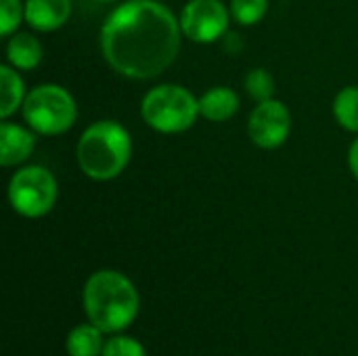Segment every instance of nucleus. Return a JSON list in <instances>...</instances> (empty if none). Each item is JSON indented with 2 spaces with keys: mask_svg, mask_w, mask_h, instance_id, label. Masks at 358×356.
I'll return each mask as SVG.
<instances>
[{
  "mask_svg": "<svg viewBox=\"0 0 358 356\" xmlns=\"http://www.w3.org/2000/svg\"><path fill=\"white\" fill-rule=\"evenodd\" d=\"M84 313L103 334H120L138 315L141 298L134 283L117 271L92 273L82 290Z\"/></svg>",
  "mask_w": 358,
  "mask_h": 356,
  "instance_id": "obj_2",
  "label": "nucleus"
},
{
  "mask_svg": "<svg viewBox=\"0 0 358 356\" xmlns=\"http://www.w3.org/2000/svg\"><path fill=\"white\" fill-rule=\"evenodd\" d=\"M141 113L153 130L174 134L195 124L199 115V101L182 86L164 84L145 94Z\"/></svg>",
  "mask_w": 358,
  "mask_h": 356,
  "instance_id": "obj_4",
  "label": "nucleus"
},
{
  "mask_svg": "<svg viewBox=\"0 0 358 356\" xmlns=\"http://www.w3.org/2000/svg\"><path fill=\"white\" fill-rule=\"evenodd\" d=\"M130 151V136L120 124L96 122L78 143V164L86 176L94 180H109L128 166Z\"/></svg>",
  "mask_w": 358,
  "mask_h": 356,
  "instance_id": "obj_3",
  "label": "nucleus"
},
{
  "mask_svg": "<svg viewBox=\"0 0 358 356\" xmlns=\"http://www.w3.org/2000/svg\"><path fill=\"white\" fill-rule=\"evenodd\" d=\"M348 166H350L355 178L358 180V138L352 143V147H350V151H348Z\"/></svg>",
  "mask_w": 358,
  "mask_h": 356,
  "instance_id": "obj_20",
  "label": "nucleus"
},
{
  "mask_svg": "<svg viewBox=\"0 0 358 356\" xmlns=\"http://www.w3.org/2000/svg\"><path fill=\"white\" fill-rule=\"evenodd\" d=\"M245 90L256 101H268V99H273V92H275L273 76L266 69H254V71H250L245 76Z\"/></svg>",
  "mask_w": 358,
  "mask_h": 356,
  "instance_id": "obj_18",
  "label": "nucleus"
},
{
  "mask_svg": "<svg viewBox=\"0 0 358 356\" xmlns=\"http://www.w3.org/2000/svg\"><path fill=\"white\" fill-rule=\"evenodd\" d=\"M103 2H109V0H103Z\"/></svg>",
  "mask_w": 358,
  "mask_h": 356,
  "instance_id": "obj_21",
  "label": "nucleus"
},
{
  "mask_svg": "<svg viewBox=\"0 0 358 356\" xmlns=\"http://www.w3.org/2000/svg\"><path fill=\"white\" fill-rule=\"evenodd\" d=\"M229 27V10L220 0H191L180 15V29L193 42H214Z\"/></svg>",
  "mask_w": 358,
  "mask_h": 356,
  "instance_id": "obj_7",
  "label": "nucleus"
},
{
  "mask_svg": "<svg viewBox=\"0 0 358 356\" xmlns=\"http://www.w3.org/2000/svg\"><path fill=\"white\" fill-rule=\"evenodd\" d=\"M23 103V82L8 65L0 67V118L6 120Z\"/></svg>",
  "mask_w": 358,
  "mask_h": 356,
  "instance_id": "obj_14",
  "label": "nucleus"
},
{
  "mask_svg": "<svg viewBox=\"0 0 358 356\" xmlns=\"http://www.w3.org/2000/svg\"><path fill=\"white\" fill-rule=\"evenodd\" d=\"M101 356H147V350L136 338L113 334V338H109L105 342V348H103Z\"/></svg>",
  "mask_w": 358,
  "mask_h": 356,
  "instance_id": "obj_17",
  "label": "nucleus"
},
{
  "mask_svg": "<svg viewBox=\"0 0 358 356\" xmlns=\"http://www.w3.org/2000/svg\"><path fill=\"white\" fill-rule=\"evenodd\" d=\"M103 348H105L103 332L90 321L76 325L65 338L67 356H101Z\"/></svg>",
  "mask_w": 358,
  "mask_h": 356,
  "instance_id": "obj_11",
  "label": "nucleus"
},
{
  "mask_svg": "<svg viewBox=\"0 0 358 356\" xmlns=\"http://www.w3.org/2000/svg\"><path fill=\"white\" fill-rule=\"evenodd\" d=\"M8 63L17 69H34L42 61V46L40 42L29 36V34H17L10 38L8 48H6Z\"/></svg>",
  "mask_w": 358,
  "mask_h": 356,
  "instance_id": "obj_13",
  "label": "nucleus"
},
{
  "mask_svg": "<svg viewBox=\"0 0 358 356\" xmlns=\"http://www.w3.org/2000/svg\"><path fill=\"white\" fill-rule=\"evenodd\" d=\"M334 113L338 118V122L350 130L358 132V88L357 86H348L344 90H340V94L336 97L334 103Z\"/></svg>",
  "mask_w": 358,
  "mask_h": 356,
  "instance_id": "obj_15",
  "label": "nucleus"
},
{
  "mask_svg": "<svg viewBox=\"0 0 358 356\" xmlns=\"http://www.w3.org/2000/svg\"><path fill=\"white\" fill-rule=\"evenodd\" d=\"M76 115L78 109L71 94L57 84H42L23 101V118L40 134H61L69 130Z\"/></svg>",
  "mask_w": 358,
  "mask_h": 356,
  "instance_id": "obj_5",
  "label": "nucleus"
},
{
  "mask_svg": "<svg viewBox=\"0 0 358 356\" xmlns=\"http://www.w3.org/2000/svg\"><path fill=\"white\" fill-rule=\"evenodd\" d=\"M268 10V0H231V13L241 25L258 23Z\"/></svg>",
  "mask_w": 358,
  "mask_h": 356,
  "instance_id": "obj_16",
  "label": "nucleus"
},
{
  "mask_svg": "<svg viewBox=\"0 0 358 356\" xmlns=\"http://www.w3.org/2000/svg\"><path fill=\"white\" fill-rule=\"evenodd\" d=\"M71 13L69 0H27L25 19L31 27L40 31H52L61 27Z\"/></svg>",
  "mask_w": 358,
  "mask_h": 356,
  "instance_id": "obj_9",
  "label": "nucleus"
},
{
  "mask_svg": "<svg viewBox=\"0 0 358 356\" xmlns=\"http://www.w3.org/2000/svg\"><path fill=\"white\" fill-rule=\"evenodd\" d=\"M31 149H34L31 132L8 122L0 126V164L2 166L21 164L23 159L29 157Z\"/></svg>",
  "mask_w": 358,
  "mask_h": 356,
  "instance_id": "obj_10",
  "label": "nucleus"
},
{
  "mask_svg": "<svg viewBox=\"0 0 358 356\" xmlns=\"http://www.w3.org/2000/svg\"><path fill=\"white\" fill-rule=\"evenodd\" d=\"M248 130H250V138L258 147L275 149L289 134V111L285 109L283 103L275 99L260 101L250 115Z\"/></svg>",
  "mask_w": 358,
  "mask_h": 356,
  "instance_id": "obj_8",
  "label": "nucleus"
},
{
  "mask_svg": "<svg viewBox=\"0 0 358 356\" xmlns=\"http://www.w3.org/2000/svg\"><path fill=\"white\" fill-rule=\"evenodd\" d=\"M21 15H25V8L19 0H0V34L8 36L21 23Z\"/></svg>",
  "mask_w": 358,
  "mask_h": 356,
  "instance_id": "obj_19",
  "label": "nucleus"
},
{
  "mask_svg": "<svg viewBox=\"0 0 358 356\" xmlns=\"http://www.w3.org/2000/svg\"><path fill=\"white\" fill-rule=\"evenodd\" d=\"M107 63L122 76L147 80L162 73L178 55L180 25L153 0H130L115 8L101 31Z\"/></svg>",
  "mask_w": 358,
  "mask_h": 356,
  "instance_id": "obj_1",
  "label": "nucleus"
},
{
  "mask_svg": "<svg viewBox=\"0 0 358 356\" xmlns=\"http://www.w3.org/2000/svg\"><path fill=\"white\" fill-rule=\"evenodd\" d=\"M8 201L15 212L25 218L48 214L57 201L55 176L42 166H27L13 174L8 185Z\"/></svg>",
  "mask_w": 358,
  "mask_h": 356,
  "instance_id": "obj_6",
  "label": "nucleus"
},
{
  "mask_svg": "<svg viewBox=\"0 0 358 356\" xmlns=\"http://www.w3.org/2000/svg\"><path fill=\"white\" fill-rule=\"evenodd\" d=\"M239 109V99L231 88L216 86L199 99V113L210 122H227Z\"/></svg>",
  "mask_w": 358,
  "mask_h": 356,
  "instance_id": "obj_12",
  "label": "nucleus"
}]
</instances>
